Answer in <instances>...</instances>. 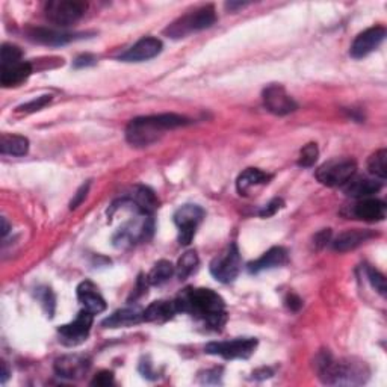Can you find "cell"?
<instances>
[{"instance_id":"1","label":"cell","mask_w":387,"mask_h":387,"mask_svg":"<svg viewBox=\"0 0 387 387\" xmlns=\"http://www.w3.org/2000/svg\"><path fill=\"white\" fill-rule=\"evenodd\" d=\"M175 303L179 312L191 315L213 330H221L227 321L226 304L212 289L186 288L179 293Z\"/></svg>"},{"instance_id":"2","label":"cell","mask_w":387,"mask_h":387,"mask_svg":"<svg viewBox=\"0 0 387 387\" xmlns=\"http://www.w3.org/2000/svg\"><path fill=\"white\" fill-rule=\"evenodd\" d=\"M319 380L330 386H360L369 379V368L357 359H334L329 351H321L315 359Z\"/></svg>"},{"instance_id":"3","label":"cell","mask_w":387,"mask_h":387,"mask_svg":"<svg viewBox=\"0 0 387 387\" xmlns=\"http://www.w3.org/2000/svg\"><path fill=\"white\" fill-rule=\"evenodd\" d=\"M191 120L179 114H159L138 117L130 121L126 127V139L132 147H150L165 135V132L185 127Z\"/></svg>"},{"instance_id":"4","label":"cell","mask_w":387,"mask_h":387,"mask_svg":"<svg viewBox=\"0 0 387 387\" xmlns=\"http://www.w3.org/2000/svg\"><path fill=\"white\" fill-rule=\"evenodd\" d=\"M153 231H155V221H153L151 213L135 206L134 217H130L115 231L112 242L117 248H127L141 242H147L153 236Z\"/></svg>"},{"instance_id":"5","label":"cell","mask_w":387,"mask_h":387,"mask_svg":"<svg viewBox=\"0 0 387 387\" xmlns=\"http://www.w3.org/2000/svg\"><path fill=\"white\" fill-rule=\"evenodd\" d=\"M215 22H217L215 8L212 5H206L196 9V11L182 15L180 18L176 20V22H172L164 32L172 39H179V38H185L191 34L200 32V30H205Z\"/></svg>"},{"instance_id":"6","label":"cell","mask_w":387,"mask_h":387,"mask_svg":"<svg viewBox=\"0 0 387 387\" xmlns=\"http://www.w3.org/2000/svg\"><path fill=\"white\" fill-rule=\"evenodd\" d=\"M357 171V164L354 159L342 158L325 162L317 170V179L325 186L338 188L348 183Z\"/></svg>"},{"instance_id":"7","label":"cell","mask_w":387,"mask_h":387,"mask_svg":"<svg viewBox=\"0 0 387 387\" xmlns=\"http://www.w3.org/2000/svg\"><path fill=\"white\" fill-rule=\"evenodd\" d=\"M88 5L79 0H50L46 4L44 13L50 22L56 26H70L84 17Z\"/></svg>"},{"instance_id":"8","label":"cell","mask_w":387,"mask_h":387,"mask_svg":"<svg viewBox=\"0 0 387 387\" xmlns=\"http://www.w3.org/2000/svg\"><path fill=\"white\" fill-rule=\"evenodd\" d=\"M241 254L236 243H230V246L224 250L220 256L212 260L210 272L221 283H231L239 276L241 272Z\"/></svg>"},{"instance_id":"9","label":"cell","mask_w":387,"mask_h":387,"mask_svg":"<svg viewBox=\"0 0 387 387\" xmlns=\"http://www.w3.org/2000/svg\"><path fill=\"white\" fill-rule=\"evenodd\" d=\"M258 346V339L254 338H238L224 342H210L205 346L206 354L220 355L226 360L248 359Z\"/></svg>"},{"instance_id":"10","label":"cell","mask_w":387,"mask_h":387,"mask_svg":"<svg viewBox=\"0 0 387 387\" xmlns=\"http://www.w3.org/2000/svg\"><path fill=\"white\" fill-rule=\"evenodd\" d=\"M205 217V210L197 205H185L176 210L175 222L179 229L180 246H189L192 238L196 236L198 224Z\"/></svg>"},{"instance_id":"11","label":"cell","mask_w":387,"mask_h":387,"mask_svg":"<svg viewBox=\"0 0 387 387\" xmlns=\"http://www.w3.org/2000/svg\"><path fill=\"white\" fill-rule=\"evenodd\" d=\"M93 318L94 315L85 309L82 312H79L75 321H71L70 324H65L63 327L58 329L61 341L70 346L85 342L89 336L91 327H93Z\"/></svg>"},{"instance_id":"12","label":"cell","mask_w":387,"mask_h":387,"mask_svg":"<svg viewBox=\"0 0 387 387\" xmlns=\"http://www.w3.org/2000/svg\"><path fill=\"white\" fill-rule=\"evenodd\" d=\"M263 103L274 115H289L298 109L295 101L281 85H269L263 89Z\"/></svg>"},{"instance_id":"13","label":"cell","mask_w":387,"mask_h":387,"mask_svg":"<svg viewBox=\"0 0 387 387\" xmlns=\"http://www.w3.org/2000/svg\"><path fill=\"white\" fill-rule=\"evenodd\" d=\"M386 38V29L383 26H375L363 30L362 34L355 37L351 44L350 55L354 59H362L379 49Z\"/></svg>"},{"instance_id":"14","label":"cell","mask_w":387,"mask_h":387,"mask_svg":"<svg viewBox=\"0 0 387 387\" xmlns=\"http://www.w3.org/2000/svg\"><path fill=\"white\" fill-rule=\"evenodd\" d=\"M91 360L85 355H63L55 362V372L67 380H79L89 371Z\"/></svg>"},{"instance_id":"15","label":"cell","mask_w":387,"mask_h":387,"mask_svg":"<svg viewBox=\"0 0 387 387\" xmlns=\"http://www.w3.org/2000/svg\"><path fill=\"white\" fill-rule=\"evenodd\" d=\"M162 42L158 38L146 37L139 39L129 50L120 56V61L125 63H144V61L156 58L162 52Z\"/></svg>"},{"instance_id":"16","label":"cell","mask_w":387,"mask_h":387,"mask_svg":"<svg viewBox=\"0 0 387 387\" xmlns=\"http://www.w3.org/2000/svg\"><path fill=\"white\" fill-rule=\"evenodd\" d=\"M386 210H387V206L383 200L369 197L355 203L353 208V215L362 221L379 222L386 218Z\"/></svg>"},{"instance_id":"17","label":"cell","mask_w":387,"mask_h":387,"mask_svg":"<svg viewBox=\"0 0 387 387\" xmlns=\"http://www.w3.org/2000/svg\"><path fill=\"white\" fill-rule=\"evenodd\" d=\"M27 37L35 43L46 46H64L70 42H75L80 34L61 32V30L47 29V27H30L27 29Z\"/></svg>"},{"instance_id":"18","label":"cell","mask_w":387,"mask_h":387,"mask_svg":"<svg viewBox=\"0 0 387 387\" xmlns=\"http://www.w3.org/2000/svg\"><path fill=\"white\" fill-rule=\"evenodd\" d=\"M286 263H288V251H286V248L272 247L271 250H268L267 253L262 254L259 259L248 263V271L251 274H258V272L267 271V269L283 267V265H286Z\"/></svg>"},{"instance_id":"19","label":"cell","mask_w":387,"mask_h":387,"mask_svg":"<svg viewBox=\"0 0 387 387\" xmlns=\"http://www.w3.org/2000/svg\"><path fill=\"white\" fill-rule=\"evenodd\" d=\"M77 300L82 303L85 310L93 315L106 310V301L101 297L99 289L91 281H82L77 286Z\"/></svg>"},{"instance_id":"20","label":"cell","mask_w":387,"mask_h":387,"mask_svg":"<svg viewBox=\"0 0 387 387\" xmlns=\"http://www.w3.org/2000/svg\"><path fill=\"white\" fill-rule=\"evenodd\" d=\"M375 236L376 235L371 230H360V229L346 230V231H342L341 235L333 241V248L339 253L353 251L357 247H360L366 241H369Z\"/></svg>"},{"instance_id":"21","label":"cell","mask_w":387,"mask_h":387,"mask_svg":"<svg viewBox=\"0 0 387 387\" xmlns=\"http://www.w3.org/2000/svg\"><path fill=\"white\" fill-rule=\"evenodd\" d=\"M30 75H32V65L29 63H25V61H20V63H15V64L2 65L0 84H2L5 88L18 87L20 84H23Z\"/></svg>"},{"instance_id":"22","label":"cell","mask_w":387,"mask_h":387,"mask_svg":"<svg viewBox=\"0 0 387 387\" xmlns=\"http://www.w3.org/2000/svg\"><path fill=\"white\" fill-rule=\"evenodd\" d=\"M343 192L348 197L363 200V198H369L374 194L379 192L383 188V183L379 180H372V179H351L346 185L342 186Z\"/></svg>"},{"instance_id":"23","label":"cell","mask_w":387,"mask_h":387,"mask_svg":"<svg viewBox=\"0 0 387 387\" xmlns=\"http://www.w3.org/2000/svg\"><path fill=\"white\" fill-rule=\"evenodd\" d=\"M177 312L175 301H155L142 312V321L162 324L175 318Z\"/></svg>"},{"instance_id":"24","label":"cell","mask_w":387,"mask_h":387,"mask_svg":"<svg viewBox=\"0 0 387 387\" xmlns=\"http://www.w3.org/2000/svg\"><path fill=\"white\" fill-rule=\"evenodd\" d=\"M269 180H271V175H268V172H265L259 168H247L239 175L236 180V188L241 196H247L254 186L267 185Z\"/></svg>"},{"instance_id":"25","label":"cell","mask_w":387,"mask_h":387,"mask_svg":"<svg viewBox=\"0 0 387 387\" xmlns=\"http://www.w3.org/2000/svg\"><path fill=\"white\" fill-rule=\"evenodd\" d=\"M142 322V312L137 309H123L112 313L109 318H106L101 325L106 329H120V327H132Z\"/></svg>"},{"instance_id":"26","label":"cell","mask_w":387,"mask_h":387,"mask_svg":"<svg viewBox=\"0 0 387 387\" xmlns=\"http://www.w3.org/2000/svg\"><path fill=\"white\" fill-rule=\"evenodd\" d=\"M126 198H129L141 210L148 212V213H153L159 208V201L155 196V192H153L147 186H137L134 189V192L126 196Z\"/></svg>"},{"instance_id":"27","label":"cell","mask_w":387,"mask_h":387,"mask_svg":"<svg viewBox=\"0 0 387 387\" xmlns=\"http://www.w3.org/2000/svg\"><path fill=\"white\" fill-rule=\"evenodd\" d=\"M0 151L9 156H25L29 151V139L22 135L4 134L0 139Z\"/></svg>"},{"instance_id":"28","label":"cell","mask_w":387,"mask_h":387,"mask_svg":"<svg viewBox=\"0 0 387 387\" xmlns=\"http://www.w3.org/2000/svg\"><path fill=\"white\" fill-rule=\"evenodd\" d=\"M175 271H176V268L171 262L159 260L155 267H153V269L148 272L147 283L151 284V286H160V284L167 283L172 277Z\"/></svg>"},{"instance_id":"29","label":"cell","mask_w":387,"mask_h":387,"mask_svg":"<svg viewBox=\"0 0 387 387\" xmlns=\"http://www.w3.org/2000/svg\"><path fill=\"white\" fill-rule=\"evenodd\" d=\"M197 267H198V256L196 251H186L185 254H182V258L179 259V263L176 267L179 280H186L191 274L197 269Z\"/></svg>"},{"instance_id":"30","label":"cell","mask_w":387,"mask_h":387,"mask_svg":"<svg viewBox=\"0 0 387 387\" xmlns=\"http://www.w3.org/2000/svg\"><path fill=\"white\" fill-rule=\"evenodd\" d=\"M368 170L372 176L380 180L387 179V151L384 148L375 151L368 160Z\"/></svg>"},{"instance_id":"31","label":"cell","mask_w":387,"mask_h":387,"mask_svg":"<svg viewBox=\"0 0 387 387\" xmlns=\"http://www.w3.org/2000/svg\"><path fill=\"white\" fill-rule=\"evenodd\" d=\"M318 156H319V150H318V146L315 144V142H310V144L304 146L300 151V158H298V165L300 167H304V168H309V167H313L315 162L318 160Z\"/></svg>"},{"instance_id":"32","label":"cell","mask_w":387,"mask_h":387,"mask_svg":"<svg viewBox=\"0 0 387 387\" xmlns=\"http://www.w3.org/2000/svg\"><path fill=\"white\" fill-rule=\"evenodd\" d=\"M37 297H38L39 301H42L43 307L46 309L49 317L52 318L53 313H55V305H56V300H55V295H53L52 289H50V288H39L37 291Z\"/></svg>"},{"instance_id":"33","label":"cell","mask_w":387,"mask_h":387,"mask_svg":"<svg viewBox=\"0 0 387 387\" xmlns=\"http://www.w3.org/2000/svg\"><path fill=\"white\" fill-rule=\"evenodd\" d=\"M366 276H368V280L371 281L372 288L384 297V295H386V279H384L383 274L379 269L368 267V268H366Z\"/></svg>"},{"instance_id":"34","label":"cell","mask_w":387,"mask_h":387,"mask_svg":"<svg viewBox=\"0 0 387 387\" xmlns=\"http://www.w3.org/2000/svg\"><path fill=\"white\" fill-rule=\"evenodd\" d=\"M22 50L13 44H4L2 46V65L15 64L22 61Z\"/></svg>"},{"instance_id":"35","label":"cell","mask_w":387,"mask_h":387,"mask_svg":"<svg viewBox=\"0 0 387 387\" xmlns=\"http://www.w3.org/2000/svg\"><path fill=\"white\" fill-rule=\"evenodd\" d=\"M50 101H52V96H42V97H37L34 100L27 101V103L18 106L17 110L18 112H37L39 109H43L44 106H47Z\"/></svg>"},{"instance_id":"36","label":"cell","mask_w":387,"mask_h":387,"mask_svg":"<svg viewBox=\"0 0 387 387\" xmlns=\"http://www.w3.org/2000/svg\"><path fill=\"white\" fill-rule=\"evenodd\" d=\"M283 208V200L281 198H274L271 200L267 206H265L260 212H259V215L262 218H269L272 215H276V212Z\"/></svg>"},{"instance_id":"37","label":"cell","mask_w":387,"mask_h":387,"mask_svg":"<svg viewBox=\"0 0 387 387\" xmlns=\"http://www.w3.org/2000/svg\"><path fill=\"white\" fill-rule=\"evenodd\" d=\"M114 383V374H112L110 371H101L99 372L94 380L91 381V386H99V387H106L109 384Z\"/></svg>"},{"instance_id":"38","label":"cell","mask_w":387,"mask_h":387,"mask_svg":"<svg viewBox=\"0 0 387 387\" xmlns=\"http://www.w3.org/2000/svg\"><path fill=\"white\" fill-rule=\"evenodd\" d=\"M88 189H89V182L87 183V185H82V186L79 188V191L76 192L75 198L71 200V203H70V209H76L80 205V203H82L85 200L87 194H88Z\"/></svg>"},{"instance_id":"39","label":"cell","mask_w":387,"mask_h":387,"mask_svg":"<svg viewBox=\"0 0 387 387\" xmlns=\"http://www.w3.org/2000/svg\"><path fill=\"white\" fill-rule=\"evenodd\" d=\"M97 63V59L93 56V55H80L75 59V68H84V67H89V65H94Z\"/></svg>"},{"instance_id":"40","label":"cell","mask_w":387,"mask_h":387,"mask_svg":"<svg viewBox=\"0 0 387 387\" xmlns=\"http://www.w3.org/2000/svg\"><path fill=\"white\" fill-rule=\"evenodd\" d=\"M330 238H331V230L327 229V230H322L319 231L317 236H315V246H317L318 248L324 247L325 243L330 242Z\"/></svg>"},{"instance_id":"41","label":"cell","mask_w":387,"mask_h":387,"mask_svg":"<svg viewBox=\"0 0 387 387\" xmlns=\"http://www.w3.org/2000/svg\"><path fill=\"white\" fill-rule=\"evenodd\" d=\"M286 305H288V307H289L292 312H297V310L301 309L303 301H301L300 297H297V295L291 293L289 297H288V300H286Z\"/></svg>"},{"instance_id":"42","label":"cell","mask_w":387,"mask_h":387,"mask_svg":"<svg viewBox=\"0 0 387 387\" xmlns=\"http://www.w3.org/2000/svg\"><path fill=\"white\" fill-rule=\"evenodd\" d=\"M246 5H248V4H241V2H239V4H235V2H230V4H226V8L230 9V11H235L236 8H243Z\"/></svg>"},{"instance_id":"43","label":"cell","mask_w":387,"mask_h":387,"mask_svg":"<svg viewBox=\"0 0 387 387\" xmlns=\"http://www.w3.org/2000/svg\"><path fill=\"white\" fill-rule=\"evenodd\" d=\"M9 376V369H8V364L4 362L2 363V383H5L8 380Z\"/></svg>"},{"instance_id":"44","label":"cell","mask_w":387,"mask_h":387,"mask_svg":"<svg viewBox=\"0 0 387 387\" xmlns=\"http://www.w3.org/2000/svg\"><path fill=\"white\" fill-rule=\"evenodd\" d=\"M8 231H9V224H8L6 218H2V236L4 238L8 235Z\"/></svg>"}]
</instances>
